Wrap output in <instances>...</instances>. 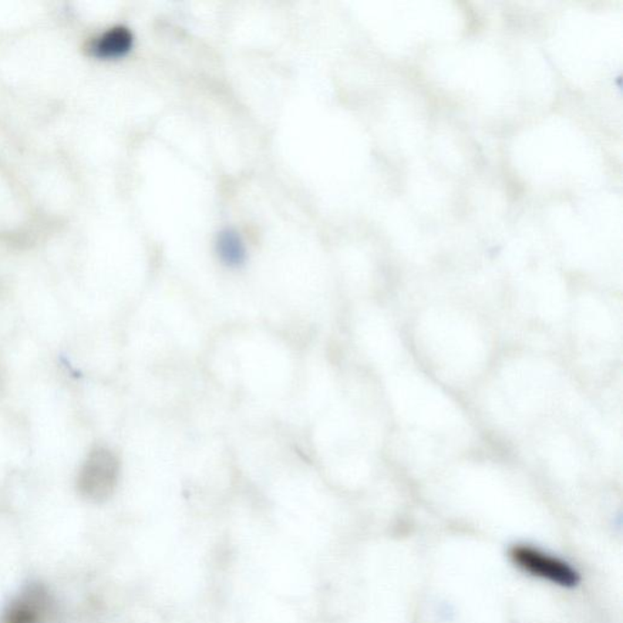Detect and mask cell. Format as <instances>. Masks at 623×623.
<instances>
[{"label":"cell","instance_id":"obj_1","mask_svg":"<svg viewBox=\"0 0 623 623\" xmlns=\"http://www.w3.org/2000/svg\"><path fill=\"white\" fill-rule=\"evenodd\" d=\"M120 463L106 448H96L84 461L79 475V490L88 500L105 501L119 480Z\"/></svg>","mask_w":623,"mask_h":623},{"label":"cell","instance_id":"obj_2","mask_svg":"<svg viewBox=\"0 0 623 623\" xmlns=\"http://www.w3.org/2000/svg\"><path fill=\"white\" fill-rule=\"evenodd\" d=\"M511 558L518 568L535 577L548 579L562 587H574L578 584L577 572L567 562L551 557L527 545H518L511 551Z\"/></svg>","mask_w":623,"mask_h":623},{"label":"cell","instance_id":"obj_3","mask_svg":"<svg viewBox=\"0 0 623 623\" xmlns=\"http://www.w3.org/2000/svg\"><path fill=\"white\" fill-rule=\"evenodd\" d=\"M52 612L49 593L39 585H29L10 602L0 623H46Z\"/></svg>","mask_w":623,"mask_h":623},{"label":"cell","instance_id":"obj_4","mask_svg":"<svg viewBox=\"0 0 623 623\" xmlns=\"http://www.w3.org/2000/svg\"><path fill=\"white\" fill-rule=\"evenodd\" d=\"M134 36L132 31L124 26H116L107 29L103 35L93 40L92 50L100 57H121L132 50Z\"/></svg>","mask_w":623,"mask_h":623},{"label":"cell","instance_id":"obj_5","mask_svg":"<svg viewBox=\"0 0 623 623\" xmlns=\"http://www.w3.org/2000/svg\"><path fill=\"white\" fill-rule=\"evenodd\" d=\"M215 252L223 265L239 268L245 264L246 248L241 235L233 228H225L215 238Z\"/></svg>","mask_w":623,"mask_h":623}]
</instances>
